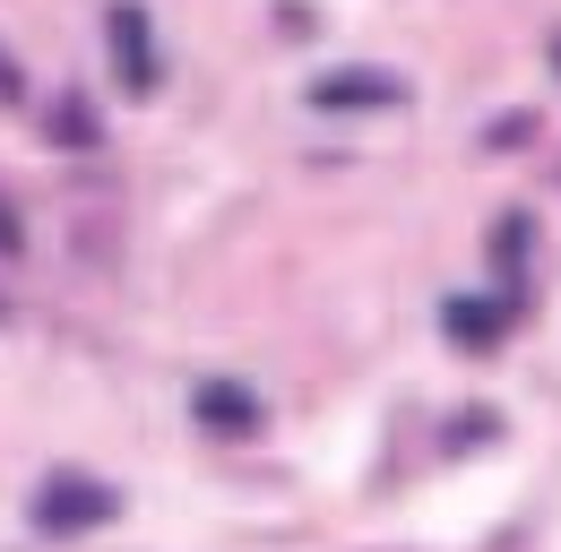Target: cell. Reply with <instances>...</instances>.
Listing matches in <instances>:
<instances>
[{"label": "cell", "mask_w": 561, "mask_h": 552, "mask_svg": "<svg viewBox=\"0 0 561 552\" xmlns=\"http://www.w3.org/2000/svg\"><path fill=\"white\" fill-rule=\"evenodd\" d=\"M104 35H113V69H122V87L147 95V87H156V35H147L139 0H113V9H104Z\"/></svg>", "instance_id": "cell-1"}, {"label": "cell", "mask_w": 561, "mask_h": 552, "mask_svg": "<svg viewBox=\"0 0 561 552\" xmlns=\"http://www.w3.org/2000/svg\"><path fill=\"white\" fill-rule=\"evenodd\" d=\"M0 251H18V207L0 199Z\"/></svg>", "instance_id": "cell-4"}, {"label": "cell", "mask_w": 561, "mask_h": 552, "mask_svg": "<svg viewBox=\"0 0 561 552\" xmlns=\"http://www.w3.org/2000/svg\"><path fill=\"white\" fill-rule=\"evenodd\" d=\"M449 329H458V337L476 345V337H501V329H510V302H449Z\"/></svg>", "instance_id": "cell-3"}, {"label": "cell", "mask_w": 561, "mask_h": 552, "mask_svg": "<svg viewBox=\"0 0 561 552\" xmlns=\"http://www.w3.org/2000/svg\"><path fill=\"white\" fill-rule=\"evenodd\" d=\"M35 518H44V527H95V518H113V492H104V483L53 475V483H44V501H35Z\"/></svg>", "instance_id": "cell-2"}, {"label": "cell", "mask_w": 561, "mask_h": 552, "mask_svg": "<svg viewBox=\"0 0 561 552\" xmlns=\"http://www.w3.org/2000/svg\"><path fill=\"white\" fill-rule=\"evenodd\" d=\"M0 95H26V78H18V61L0 53Z\"/></svg>", "instance_id": "cell-5"}]
</instances>
